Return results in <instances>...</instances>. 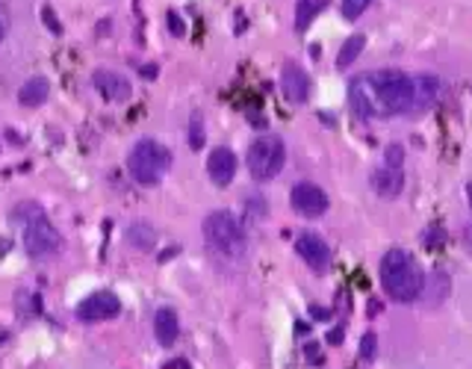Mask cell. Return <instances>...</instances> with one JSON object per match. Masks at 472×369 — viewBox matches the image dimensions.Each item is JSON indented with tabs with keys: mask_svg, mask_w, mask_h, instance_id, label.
Returning a JSON list of instances; mask_svg holds the SVG:
<instances>
[{
	"mask_svg": "<svg viewBox=\"0 0 472 369\" xmlns=\"http://www.w3.org/2000/svg\"><path fill=\"white\" fill-rule=\"evenodd\" d=\"M295 251H298V257L313 269V272H325V269L331 266V248H328L325 239L319 234H313V231L298 234Z\"/></svg>",
	"mask_w": 472,
	"mask_h": 369,
	"instance_id": "9c48e42d",
	"label": "cell"
},
{
	"mask_svg": "<svg viewBox=\"0 0 472 369\" xmlns=\"http://www.w3.org/2000/svg\"><path fill=\"white\" fill-rule=\"evenodd\" d=\"M92 86L101 92L107 101H127V98L133 95V89H130V80L127 77H121L119 71H107V68H101V71H95L92 74Z\"/></svg>",
	"mask_w": 472,
	"mask_h": 369,
	"instance_id": "8fae6325",
	"label": "cell"
},
{
	"mask_svg": "<svg viewBox=\"0 0 472 369\" xmlns=\"http://www.w3.org/2000/svg\"><path fill=\"white\" fill-rule=\"evenodd\" d=\"M281 89H283V95H287V101L307 104V98H310V77L298 65L290 62V65H283V71H281Z\"/></svg>",
	"mask_w": 472,
	"mask_h": 369,
	"instance_id": "4fadbf2b",
	"label": "cell"
},
{
	"mask_svg": "<svg viewBox=\"0 0 472 369\" xmlns=\"http://www.w3.org/2000/svg\"><path fill=\"white\" fill-rule=\"evenodd\" d=\"M48 95H50L48 77H30L18 89V101H21V107H41L48 101Z\"/></svg>",
	"mask_w": 472,
	"mask_h": 369,
	"instance_id": "e0dca14e",
	"label": "cell"
},
{
	"mask_svg": "<svg viewBox=\"0 0 472 369\" xmlns=\"http://www.w3.org/2000/svg\"><path fill=\"white\" fill-rule=\"evenodd\" d=\"M375 351H378V337L375 334H363V340H360V358L363 361H372L375 358Z\"/></svg>",
	"mask_w": 472,
	"mask_h": 369,
	"instance_id": "603a6c76",
	"label": "cell"
},
{
	"mask_svg": "<svg viewBox=\"0 0 472 369\" xmlns=\"http://www.w3.org/2000/svg\"><path fill=\"white\" fill-rule=\"evenodd\" d=\"M248 172L254 180H271L283 172V163H287V145H283L281 136H260L251 142V148L245 154Z\"/></svg>",
	"mask_w": 472,
	"mask_h": 369,
	"instance_id": "8992f818",
	"label": "cell"
},
{
	"mask_svg": "<svg viewBox=\"0 0 472 369\" xmlns=\"http://www.w3.org/2000/svg\"><path fill=\"white\" fill-rule=\"evenodd\" d=\"M440 80L431 77V74H419V77H413V107L410 112H422L428 107H434L437 104V98H440Z\"/></svg>",
	"mask_w": 472,
	"mask_h": 369,
	"instance_id": "9a60e30c",
	"label": "cell"
},
{
	"mask_svg": "<svg viewBox=\"0 0 472 369\" xmlns=\"http://www.w3.org/2000/svg\"><path fill=\"white\" fill-rule=\"evenodd\" d=\"M381 283H384V293H387L393 302L407 304L422 295L425 275H422L419 263L413 260L405 248H390L381 260Z\"/></svg>",
	"mask_w": 472,
	"mask_h": 369,
	"instance_id": "6da1fadb",
	"label": "cell"
},
{
	"mask_svg": "<svg viewBox=\"0 0 472 369\" xmlns=\"http://www.w3.org/2000/svg\"><path fill=\"white\" fill-rule=\"evenodd\" d=\"M207 175L216 187H227L234 177H236V154L231 148H213L210 157H207Z\"/></svg>",
	"mask_w": 472,
	"mask_h": 369,
	"instance_id": "30bf717a",
	"label": "cell"
},
{
	"mask_svg": "<svg viewBox=\"0 0 472 369\" xmlns=\"http://www.w3.org/2000/svg\"><path fill=\"white\" fill-rule=\"evenodd\" d=\"M12 222L21 228L24 248H27L30 257L45 260V257H53V254L60 251L62 236L50 224V219L45 216V210H41L39 204H33V201L18 204L15 210H12Z\"/></svg>",
	"mask_w": 472,
	"mask_h": 369,
	"instance_id": "7a4b0ae2",
	"label": "cell"
},
{
	"mask_svg": "<svg viewBox=\"0 0 472 369\" xmlns=\"http://www.w3.org/2000/svg\"><path fill=\"white\" fill-rule=\"evenodd\" d=\"M189 145L195 151L204 148V121H201V116H192V121H189Z\"/></svg>",
	"mask_w": 472,
	"mask_h": 369,
	"instance_id": "44dd1931",
	"label": "cell"
},
{
	"mask_svg": "<svg viewBox=\"0 0 472 369\" xmlns=\"http://www.w3.org/2000/svg\"><path fill=\"white\" fill-rule=\"evenodd\" d=\"M142 74H145L148 80H154V77H156V68H154V65H145V68H142Z\"/></svg>",
	"mask_w": 472,
	"mask_h": 369,
	"instance_id": "4dcf8cb0",
	"label": "cell"
},
{
	"mask_svg": "<svg viewBox=\"0 0 472 369\" xmlns=\"http://www.w3.org/2000/svg\"><path fill=\"white\" fill-rule=\"evenodd\" d=\"M121 314V302L116 293H92L89 299H83L77 307V319L80 322H107V319H116Z\"/></svg>",
	"mask_w": 472,
	"mask_h": 369,
	"instance_id": "ba28073f",
	"label": "cell"
},
{
	"mask_svg": "<svg viewBox=\"0 0 472 369\" xmlns=\"http://www.w3.org/2000/svg\"><path fill=\"white\" fill-rule=\"evenodd\" d=\"M402 157H405L402 145H390L387 148V166H402Z\"/></svg>",
	"mask_w": 472,
	"mask_h": 369,
	"instance_id": "d4e9b609",
	"label": "cell"
},
{
	"mask_svg": "<svg viewBox=\"0 0 472 369\" xmlns=\"http://www.w3.org/2000/svg\"><path fill=\"white\" fill-rule=\"evenodd\" d=\"M168 168H171V151L156 139H139L133 151L127 154V172L142 187L160 183Z\"/></svg>",
	"mask_w": 472,
	"mask_h": 369,
	"instance_id": "277c9868",
	"label": "cell"
},
{
	"mask_svg": "<svg viewBox=\"0 0 472 369\" xmlns=\"http://www.w3.org/2000/svg\"><path fill=\"white\" fill-rule=\"evenodd\" d=\"M4 33H6V30H4V24H0V41H4Z\"/></svg>",
	"mask_w": 472,
	"mask_h": 369,
	"instance_id": "d6a6232c",
	"label": "cell"
},
{
	"mask_svg": "<svg viewBox=\"0 0 472 369\" xmlns=\"http://www.w3.org/2000/svg\"><path fill=\"white\" fill-rule=\"evenodd\" d=\"M437 243H443V231H437V228L428 231V234H425V246L431 248V246H437Z\"/></svg>",
	"mask_w": 472,
	"mask_h": 369,
	"instance_id": "4316f807",
	"label": "cell"
},
{
	"mask_svg": "<svg viewBox=\"0 0 472 369\" xmlns=\"http://www.w3.org/2000/svg\"><path fill=\"white\" fill-rule=\"evenodd\" d=\"M366 77H369V89H372V101H375L378 119L410 112V107H413V77H407L405 71H396V68L372 71V74H366Z\"/></svg>",
	"mask_w": 472,
	"mask_h": 369,
	"instance_id": "3957f363",
	"label": "cell"
},
{
	"mask_svg": "<svg viewBox=\"0 0 472 369\" xmlns=\"http://www.w3.org/2000/svg\"><path fill=\"white\" fill-rule=\"evenodd\" d=\"M349 107L354 112V119H360V121L378 119L375 101H372V89H369V77H354L349 83Z\"/></svg>",
	"mask_w": 472,
	"mask_h": 369,
	"instance_id": "7c38bea8",
	"label": "cell"
},
{
	"mask_svg": "<svg viewBox=\"0 0 472 369\" xmlns=\"http://www.w3.org/2000/svg\"><path fill=\"white\" fill-rule=\"evenodd\" d=\"M466 198H469V210H472V183L466 187Z\"/></svg>",
	"mask_w": 472,
	"mask_h": 369,
	"instance_id": "1f68e13d",
	"label": "cell"
},
{
	"mask_svg": "<svg viewBox=\"0 0 472 369\" xmlns=\"http://www.w3.org/2000/svg\"><path fill=\"white\" fill-rule=\"evenodd\" d=\"M41 15H45V21H48V27H50V33H62V27H60V21H56V15H53V9H50V6H45V12H41Z\"/></svg>",
	"mask_w": 472,
	"mask_h": 369,
	"instance_id": "484cf974",
	"label": "cell"
},
{
	"mask_svg": "<svg viewBox=\"0 0 472 369\" xmlns=\"http://www.w3.org/2000/svg\"><path fill=\"white\" fill-rule=\"evenodd\" d=\"M168 30L175 33V36H183V33H186V24H183V18L177 15V12H168Z\"/></svg>",
	"mask_w": 472,
	"mask_h": 369,
	"instance_id": "cb8c5ba5",
	"label": "cell"
},
{
	"mask_svg": "<svg viewBox=\"0 0 472 369\" xmlns=\"http://www.w3.org/2000/svg\"><path fill=\"white\" fill-rule=\"evenodd\" d=\"M204 236L219 254H224V257H242L245 246H248L242 224L227 210H216L204 219Z\"/></svg>",
	"mask_w": 472,
	"mask_h": 369,
	"instance_id": "5b68a950",
	"label": "cell"
},
{
	"mask_svg": "<svg viewBox=\"0 0 472 369\" xmlns=\"http://www.w3.org/2000/svg\"><path fill=\"white\" fill-rule=\"evenodd\" d=\"M372 189H375L381 198H396L398 192L405 189V172L402 166H378L372 172Z\"/></svg>",
	"mask_w": 472,
	"mask_h": 369,
	"instance_id": "5bb4252c",
	"label": "cell"
},
{
	"mask_svg": "<svg viewBox=\"0 0 472 369\" xmlns=\"http://www.w3.org/2000/svg\"><path fill=\"white\" fill-rule=\"evenodd\" d=\"M363 48H366V36H351V39H346V45H342V51L337 53V68H349L357 56L363 53Z\"/></svg>",
	"mask_w": 472,
	"mask_h": 369,
	"instance_id": "ffe728a7",
	"label": "cell"
},
{
	"mask_svg": "<svg viewBox=\"0 0 472 369\" xmlns=\"http://www.w3.org/2000/svg\"><path fill=\"white\" fill-rule=\"evenodd\" d=\"M180 334V322H177V314L171 307H160L154 314V337L160 346H175V340Z\"/></svg>",
	"mask_w": 472,
	"mask_h": 369,
	"instance_id": "2e32d148",
	"label": "cell"
},
{
	"mask_svg": "<svg viewBox=\"0 0 472 369\" xmlns=\"http://www.w3.org/2000/svg\"><path fill=\"white\" fill-rule=\"evenodd\" d=\"M290 204L298 216L319 219L328 213V192L322 187H316V183H295L290 192Z\"/></svg>",
	"mask_w": 472,
	"mask_h": 369,
	"instance_id": "52a82bcc",
	"label": "cell"
},
{
	"mask_svg": "<svg viewBox=\"0 0 472 369\" xmlns=\"http://www.w3.org/2000/svg\"><path fill=\"white\" fill-rule=\"evenodd\" d=\"M127 243L139 251H151L156 246V231L148 222H133L130 228H127Z\"/></svg>",
	"mask_w": 472,
	"mask_h": 369,
	"instance_id": "ac0fdd59",
	"label": "cell"
},
{
	"mask_svg": "<svg viewBox=\"0 0 472 369\" xmlns=\"http://www.w3.org/2000/svg\"><path fill=\"white\" fill-rule=\"evenodd\" d=\"M328 343H331V346H339V343H342V328H334L331 334H328Z\"/></svg>",
	"mask_w": 472,
	"mask_h": 369,
	"instance_id": "f1b7e54d",
	"label": "cell"
},
{
	"mask_svg": "<svg viewBox=\"0 0 472 369\" xmlns=\"http://www.w3.org/2000/svg\"><path fill=\"white\" fill-rule=\"evenodd\" d=\"M369 4H372V0H342V15H346L349 21L360 18Z\"/></svg>",
	"mask_w": 472,
	"mask_h": 369,
	"instance_id": "7402d4cb",
	"label": "cell"
},
{
	"mask_svg": "<svg viewBox=\"0 0 472 369\" xmlns=\"http://www.w3.org/2000/svg\"><path fill=\"white\" fill-rule=\"evenodd\" d=\"M328 0H295V30L304 33L307 27L313 24V18L325 9Z\"/></svg>",
	"mask_w": 472,
	"mask_h": 369,
	"instance_id": "d6986e66",
	"label": "cell"
},
{
	"mask_svg": "<svg viewBox=\"0 0 472 369\" xmlns=\"http://www.w3.org/2000/svg\"><path fill=\"white\" fill-rule=\"evenodd\" d=\"M464 246L472 251V222L466 224V228H464Z\"/></svg>",
	"mask_w": 472,
	"mask_h": 369,
	"instance_id": "f546056e",
	"label": "cell"
},
{
	"mask_svg": "<svg viewBox=\"0 0 472 369\" xmlns=\"http://www.w3.org/2000/svg\"><path fill=\"white\" fill-rule=\"evenodd\" d=\"M310 314L316 316V319H328V316H331V310H325V307H319V304H313V307H310Z\"/></svg>",
	"mask_w": 472,
	"mask_h": 369,
	"instance_id": "83f0119b",
	"label": "cell"
}]
</instances>
